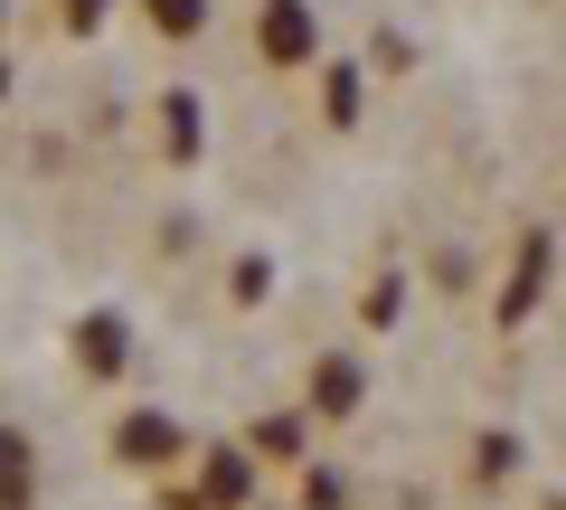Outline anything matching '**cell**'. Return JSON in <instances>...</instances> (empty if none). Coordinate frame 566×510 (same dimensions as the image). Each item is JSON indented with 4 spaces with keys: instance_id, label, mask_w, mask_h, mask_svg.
<instances>
[{
    "instance_id": "2",
    "label": "cell",
    "mask_w": 566,
    "mask_h": 510,
    "mask_svg": "<svg viewBox=\"0 0 566 510\" xmlns=\"http://www.w3.org/2000/svg\"><path fill=\"white\" fill-rule=\"evenodd\" d=\"M161 20H199V0H161Z\"/></svg>"
},
{
    "instance_id": "1",
    "label": "cell",
    "mask_w": 566,
    "mask_h": 510,
    "mask_svg": "<svg viewBox=\"0 0 566 510\" xmlns=\"http://www.w3.org/2000/svg\"><path fill=\"white\" fill-rule=\"evenodd\" d=\"M20 491H29L20 482V445H0V501H20Z\"/></svg>"
}]
</instances>
